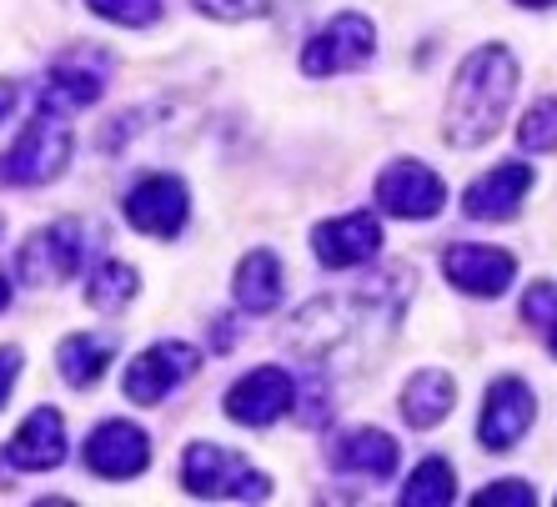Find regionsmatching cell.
Segmentation results:
<instances>
[{
    "label": "cell",
    "instance_id": "cell-14",
    "mask_svg": "<svg viewBox=\"0 0 557 507\" xmlns=\"http://www.w3.org/2000/svg\"><path fill=\"white\" fill-rule=\"evenodd\" d=\"M191 217V196L176 176H146L126 196V222L146 236H176Z\"/></svg>",
    "mask_w": 557,
    "mask_h": 507
},
{
    "label": "cell",
    "instance_id": "cell-33",
    "mask_svg": "<svg viewBox=\"0 0 557 507\" xmlns=\"http://www.w3.org/2000/svg\"><path fill=\"white\" fill-rule=\"evenodd\" d=\"M553 351H557V326H553Z\"/></svg>",
    "mask_w": 557,
    "mask_h": 507
},
{
    "label": "cell",
    "instance_id": "cell-17",
    "mask_svg": "<svg viewBox=\"0 0 557 507\" xmlns=\"http://www.w3.org/2000/svg\"><path fill=\"white\" fill-rule=\"evenodd\" d=\"M5 457H11L21 472H51L65 462V422L55 407H36V412L15 428L11 447H5Z\"/></svg>",
    "mask_w": 557,
    "mask_h": 507
},
{
    "label": "cell",
    "instance_id": "cell-25",
    "mask_svg": "<svg viewBox=\"0 0 557 507\" xmlns=\"http://www.w3.org/2000/svg\"><path fill=\"white\" fill-rule=\"evenodd\" d=\"M101 21H116V26H131V30H141L151 26L156 15H161V0H86Z\"/></svg>",
    "mask_w": 557,
    "mask_h": 507
},
{
    "label": "cell",
    "instance_id": "cell-32",
    "mask_svg": "<svg viewBox=\"0 0 557 507\" xmlns=\"http://www.w3.org/2000/svg\"><path fill=\"white\" fill-rule=\"evenodd\" d=\"M518 5H528V11H543V5H553V0H518Z\"/></svg>",
    "mask_w": 557,
    "mask_h": 507
},
{
    "label": "cell",
    "instance_id": "cell-21",
    "mask_svg": "<svg viewBox=\"0 0 557 507\" xmlns=\"http://www.w3.org/2000/svg\"><path fill=\"white\" fill-rule=\"evenodd\" d=\"M116 357V342L111 337H91V332H76V337H65L61 351H55V362H61V378L71 387H96L106 378V367Z\"/></svg>",
    "mask_w": 557,
    "mask_h": 507
},
{
    "label": "cell",
    "instance_id": "cell-27",
    "mask_svg": "<svg viewBox=\"0 0 557 507\" xmlns=\"http://www.w3.org/2000/svg\"><path fill=\"white\" fill-rule=\"evenodd\" d=\"M472 503H478V507H532L537 497H532L528 482L503 478V482H493V487H482V493L472 497Z\"/></svg>",
    "mask_w": 557,
    "mask_h": 507
},
{
    "label": "cell",
    "instance_id": "cell-2",
    "mask_svg": "<svg viewBox=\"0 0 557 507\" xmlns=\"http://www.w3.org/2000/svg\"><path fill=\"white\" fill-rule=\"evenodd\" d=\"M518 101V61L507 46H478L457 65L453 96H447V111H442V136L457 151H472V146H487L503 131L507 111Z\"/></svg>",
    "mask_w": 557,
    "mask_h": 507
},
{
    "label": "cell",
    "instance_id": "cell-12",
    "mask_svg": "<svg viewBox=\"0 0 557 507\" xmlns=\"http://www.w3.org/2000/svg\"><path fill=\"white\" fill-rule=\"evenodd\" d=\"M146 462H151V437H146L136 422H101V428L86 437V468L96 478H111V482H126V478H141Z\"/></svg>",
    "mask_w": 557,
    "mask_h": 507
},
{
    "label": "cell",
    "instance_id": "cell-30",
    "mask_svg": "<svg viewBox=\"0 0 557 507\" xmlns=\"http://www.w3.org/2000/svg\"><path fill=\"white\" fill-rule=\"evenodd\" d=\"M11 111H15V86L11 81H0V121L11 116Z\"/></svg>",
    "mask_w": 557,
    "mask_h": 507
},
{
    "label": "cell",
    "instance_id": "cell-31",
    "mask_svg": "<svg viewBox=\"0 0 557 507\" xmlns=\"http://www.w3.org/2000/svg\"><path fill=\"white\" fill-rule=\"evenodd\" d=\"M11 307V286H5V276H0V312Z\"/></svg>",
    "mask_w": 557,
    "mask_h": 507
},
{
    "label": "cell",
    "instance_id": "cell-16",
    "mask_svg": "<svg viewBox=\"0 0 557 507\" xmlns=\"http://www.w3.org/2000/svg\"><path fill=\"white\" fill-rule=\"evenodd\" d=\"M528 186H532V166H522V161H503V166H493L487 176H478V182L467 186L462 211L472 217V222H507V217H518Z\"/></svg>",
    "mask_w": 557,
    "mask_h": 507
},
{
    "label": "cell",
    "instance_id": "cell-6",
    "mask_svg": "<svg viewBox=\"0 0 557 507\" xmlns=\"http://www.w3.org/2000/svg\"><path fill=\"white\" fill-rule=\"evenodd\" d=\"M372 51H376L372 21L357 15V11H342L307 40V51H301V71H307V76H337V71H357V65H367L372 61Z\"/></svg>",
    "mask_w": 557,
    "mask_h": 507
},
{
    "label": "cell",
    "instance_id": "cell-8",
    "mask_svg": "<svg viewBox=\"0 0 557 507\" xmlns=\"http://www.w3.org/2000/svg\"><path fill=\"white\" fill-rule=\"evenodd\" d=\"M196 367H201V351H196L191 342H156V347H146L141 357L126 367V397L141 407L166 403Z\"/></svg>",
    "mask_w": 557,
    "mask_h": 507
},
{
    "label": "cell",
    "instance_id": "cell-15",
    "mask_svg": "<svg viewBox=\"0 0 557 507\" xmlns=\"http://www.w3.org/2000/svg\"><path fill=\"white\" fill-rule=\"evenodd\" d=\"M311 251L322 267L332 272H347V267H362L382 251V222L367 217V211H351V217H337V222H322L311 232Z\"/></svg>",
    "mask_w": 557,
    "mask_h": 507
},
{
    "label": "cell",
    "instance_id": "cell-20",
    "mask_svg": "<svg viewBox=\"0 0 557 507\" xmlns=\"http://www.w3.org/2000/svg\"><path fill=\"white\" fill-rule=\"evenodd\" d=\"M457 403V387L447 372H437V367H422V372H412V382L403 387V417L407 428H437L442 417L453 412Z\"/></svg>",
    "mask_w": 557,
    "mask_h": 507
},
{
    "label": "cell",
    "instance_id": "cell-1",
    "mask_svg": "<svg viewBox=\"0 0 557 507\" xmlns=\"http://www.w3.org/2000/svg\"><path fill=\"white\" fill-rule=\"evenodd\" d=\"M407 297H412V272L387 267L362 292L307 301L286 326V347L307 357V362H367V357H382L392 332L403 326Z\"/></svg>",
    "mask_w": 557,
    "mask_h": 507
},
{
    "label": "cell",
    "instance_id": "cell-26",
    "mask_svg": "<svg viewBox=\"0 0 557 507\" xmlns=\"http://www.w3.org/2000/svg\"><path fill=\"white\" fill-rule=\"evenodd\" d=\"M522 322L543 326V332H553L557 326V286L553 282L528 286V297H522Z\"/></svg>",
    "mask_w": 557,
    "mask_h": 507
},
{
    "label": "cell",
    "instance_id": "cell-19",
    "mask_svg": "<svg viewBox=\"0 0 557 507\" xmlns=\"http://www.w3.org/2000/svg\"><path fill=\"white\" fill-rule=\"evenodd\" d=\"M236 307L251 317L272 312L276 301H282V261H276V251L257 247L242 257V267H236Z\"/></svg>",
    "mask_w": 557,
    "mask_h": 507
},
{
    "label": "cell",
    "instance_id": "cell-11",
    "mask_svg": "<svg viewBox=\"0 0 557 507\" xmlns=\"http://www.w3.org/2000/svg\"><path fill=\"white\" fill-rule=\"evenodd\" d=\"M292 407H297V382L286 378L282 367H257L226 392V417L242 428H272Z\"/></svg>",
    "mask_w": 557,
    "mask_h": 507
},
{
    "label": "cell",
    "instance_id": "cell-5",
    "mask_svg": "<svg viewBox=\"0 0 557 507\" xmlns=\"http://www.w3.org/2000/svg\"><path fill=\"white\" fill-rule=\"evenodd\" d=\"M91 226L86 222H55L46 226V232H36L21 247V282L26 286H61L71 282V276L86 267V257H91Z\"/></svg>",
    "mask_w": 557,
    "mask_h": 507
},
{
    "label": "cell",
    "instance_id": "cell-4",
    "mask_svg": "<svg viewBox=\"0 0 557 507\" xmlns=\"http://www.w3.org/2000/svg\"><path fill=\"white\" fill-rule=\"evenodd\" d=\"M182 482L191 497H242V503H267L272 478L257 472L247 457L226 453L216 443H191L182 457Z\"/></svg>",
    "mask_w": 557,
    "mask_h": 507
},
{
    "label": "cell",
    "instance_id": "cell-13",
    "mask_svg": "<svg viewBox=\"0 0 557 507\" xmlns=\"http://www.w3.org/2000/svg\"><path fill=\"white\" fill-rule=\"evenodd\" d=\"M442 272H447V282H453L457 292L493 301L512 286L518 257L503 247H467V242H457V247H447V257H442Z\"/></svg>",
    "mask_w": 557,
    "mask_h": 507
},
{
    "label": "cell",
    "instance_id": "cell-9",
    "mask_svg": "<svg viewBox=\"0 0 557 507\" xmlns=\"http://www.w3.org/2000/svg\"><path fill=\"white\" fill-rule=\"evenodd\" d=\"M106 76H111V55L81 46L76 55H61V61L46 71V86H40V111H86V106L101 101Z\"/></svg>",
    "mask_w": 557,
    "mask_h": 507
},
{
    "label": "cell",
    "instance_id": "cell-10",
    "mask_svg": "<svg viewBox=\"0 0 557 507\" xmlns=\"http://www.w3.org/2000/svg\"><path fill=\"white\" fill-rule=\"evenodd\" d=\"M537 417V403H532V387L522 378H497L487 387V403H482V417H478V443L487 453H512L518 437L532 428Z\"/></svg>",
    "mask_w": 557,
    "mask_h": 507
},
{
    "label": "cell",
    "instance_id": "cell-28",
    "mask_svg": "<svg viewBox=\"0 0 557 507\" xmlns=\"http://www.w3.org/2000/svg\"><path fill=\"white\" fill-rule=\"evenodd\" d=\"M191 5L211 21H257V15H267V0H191Z\"/></svg>",
    "mask_w": 557,
    "mask_h": 507
},
{
    "label": "cell",
    "instance_id": "cell-3",
    "mask_svg": "<svg viewBox=\"0 0 557 507\" xmlns=\"http://www.w3.org/2000/svg\"><path fill=\"white\" fill-rule=\"evenodd\" d=\"M76 151L71 126H61V111H36L30 126L15 136V146L0 157V186H46L65 171Z\"/></svg>",
    "mask_w": 557,
    "mask_h": 507
},
{
    "label": "cell",
    "instance_id": "cell-18",
    "mask_svg": "<svg viewBox=\"0 0 557 507\" xmlns=\"http://www.w3.org/2000/svg\"><path fill=\"white\" fill-rule=\"evenodd\" d=\"M326 457H332V468L351 472V478H392L403 447L392 443L387 432H376V428H351V432H342L337 443L326 447Z\"/></svg>",
    "mask_w": 557,
    "mask_h": 507
},
{
    "label": "cell",
    "instance_id": "cell-24",
    "mask_svg": "<svg viewBox=\"0 0 557 507\" xmlns=\"http://www.w3.org/2000/svg\"><path fill=\"white\" fill-rule=\"evenodd\" d=\"M518 146H522V151H557V96L537 101L528 116H522Z\"/></svg>",
    "mask_w": 557,
    "mask_h": 507
},
{
    "label": "cell",
    "instance_id": "cell-22",
    "mask_svg": "<svg viewBox=\"0 0 557 507\" xmlns=\"http://www.w3.org/2000/svg\"><path fill=\"white\" fill-rule=\"evenodd\" d=\"M136 286H141V276H136V267H126V261H101L91 272V286H86V301H91L96 312H116V307H126L131 297H136Z\"/></svg>",
    "mask_w": 557,
    "mask_h": 507
},
{
    "label": "cell",
    "instance_id": "cell-23",
    "mask_svg": "<svg viewBox=\"0 0 557 507\" xmlns=\"http://www.w3.org/2000/svg\"><path fill=\"white\" fill-rule=\"evenodd\" d=\"M453 487H457L453 468H447L442 457H428V462L407 478V487H403V497H397V503H403V507H447L457 497Z\"/></svg>",
    "mask_w": 557,
    "mask_h": 507
},
{
    "label": "cell",
    "instance_id": "cell-7",
    "mask_svg": "<svg viewBox=\"0 0 557 507\" xmlns=\"http://www.w3.org/2000/svg\"><path fill=\"white\" fill-rule=\"evenodd\" d=\"M442 201H447V186H442L437 171H428L422 161L403 157L392 161L382 176H376V207L387 217H403V222H428L437 217Z\"/></svg>",
    "mask_w": 557,
    "mask_h": 507
},
{
    "label": "cell",
    "instance_id": "cell-29",
    "mask_svg": "<svg viewBox=\"0 0 557 507\" xmlns=\"http://www.w3.org/2000/svg\"><path fill=\"white\" fill-rule=\"evenodd\" d=\"M15 372H21V347H0V407L15 387Z\"/></svg>",
    "mask_w": 557,
    "mask_h": 507
},
{
    "label": "cell",
    "instance_id": "cell-34",
    "mask_svg": "<svg viewBox=\"0 0 557 507\" xmlns=\"http://www.w3.org/2000/svg\"><path fill=\"white\" fill-rule=\"evenodd\" d=\"M0 236H5V222H0Z\"/></svg>",
    "mask_w": 557,
    "mask_h": 507
}]
</instances>
